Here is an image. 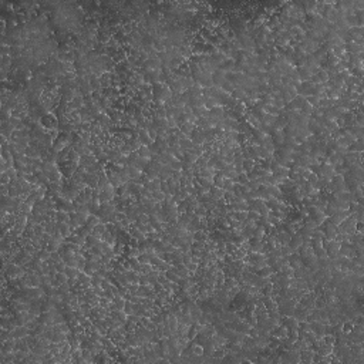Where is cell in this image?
Returning a JSON list of instances; mask_svg holds the SVG:
<instances>
[{
  "instance_id": "obj_4",
  "label": "cell",
  "mask_w": 364,
  "mask_h": 364,
  "mask_svg": "<svg viewBox=\"0 0 364 364\" xmlns=\"http://www.w3.org/2000/svg\"><path fill=\"white\" fill-rule=\"evenodd\" d=\"M290 238H292V236H290L287 232H283V230H282V232H279L276 235V239L279 240L282 245H287V243H289V240H290Z\"/></svg>"
},
{
  "instance_id": "obj_5",
  "label": "cell",
  "mask_w": 364,
  "mask_h": 364,
  "mask_svg": "<svg viewBox=\"0 0 364 364\" xmlns=\"http://www.w3.org/2000/svg\"><path fill=\"white\" fill-rule=\"evenodd\" d=\"M138 155L141 157V158H151L152 154H151V149H149L148 147L142 145L141 148H138Z\"/></svg>"
},
{
  "instance_id": "obj_1",
  "label": "cell",
  "mask_w": 364,
  "mask_h": 364,
  "mask_svg": "<svg viewBox=\"0 0 364 364\" xmlns=\"http://www.w3.org/2000/svg\"><path fill=\"white\" fill-rule=\"evenodd\" d=\"M40 124H41V127H44V128H47V130H53V128H56L57 127V118L54 117L53 114H44L43 117L40 118Z\"/></svg>"
},
{
  "instance_id": "obj_17",
  "label": "cell",
  "mask_w": 364,
  "mask_h": 364,
  "mask_svg": "<svg viewBox=\"0 0 364 364\" xmlns=\"http://www.w3.org/2000/svg\"><path fill=\"white\" fill-rule=\"evenodd\" d=\"M185 266H186V269H188L189 272L192 273V272H195V270L198 269V263H195V262H192V260H191L189 263H186Z\"/></svg>"
},
{
  "instance_id": "obj_16",
  "label": "cell",
  "mask_w": 364,
  "mask_h": 364,
  "mask_svg": "<svg viewBox=\"0 0 364 364\" xmlns=\"http://www.w3.org/2000/svg\"><path fill=\"white\" fill-rule=\"evenodd\" d=\"M158 269L162 270V272H166V270L171 269V265H169L168 262H165V260H162V262L158 265Z\"/></svg>"
},
{
  "instance_id": "obj_20",
  "label": "cell",
  "mask_w": 364,
  "mask_h": 364,
  "mask_svg": "<svg viewBox=\"0 0 364 364\" xmlns=\"http://www.w3.org/2000/svg\"><path fill=\"white\" fill-rule=\"evenodd\" d=\"M196 333H198V330H196L195 327H192V329H189V331H188V339H191V340H192V339L196 336Z\"/></svg>"
},
{
  "instance_id": "obj_10",
  "label": "cell",
  "mask_w": 364,
  "mask_h": 364,
  "mask_svg": "<svg viewBox=\"0 0 364 364\" xmlns=\"http://www.w3.org/2000/svg\"><path fill=\"white\" fill-rule=\"evenodd\" d=\"M235 181H239V184H240V185H246L248 182H249V178H248V174H246V172H242V174H238V178H236Z\"/></svg>"
},
{
  "instance_id": "obj_8",
  "label": "cell",
  "mask_w": 364,
  "mask_h": 364,
  "mask_svg": "<svg viewBox=\"0 0 364 364\" xmlns=\"http://www.w3.org/2000/svg\"><path fill=\"white\" fill-rule=\"evenodd\" d=\"M56 279L58 280V283H60V284H63V283H68L70 277L67 276V273H66V272H57V276H56Z\"/></svg>"
},
{
  "instance_id": "obj_21",
  "label": "cell",
  "mask_w": 364,
  "mask_h": 364,
  "mask_svg": "<svg viewBox=\"0 0 364 364\" xmlns=\"http://www.w3.org/2000/svg\"><path fill=\"white\" fill-rule=\"evenodd\" d=\"M2 192H3V196L9 195V189H7L6 185H2Z\"/></svg>"
},
{
  "instance_id": "obj_19",
  "label": "cell",
  "mask_w": 364,
  "mask_h": 364,
  "mask_svg": "<svg viewBox=\"0 0 364 364\" xmlns=\"http://www.w3.org/2000/svg\"><path fill=\"white\" fill-rule=\"evenodd\" d=\"M80 312L83 314H88V313H90V306H88V304H81V306H80Z\"/></svg>"
},
{
  "instance_id": "obj_14",
  "label": "cell",
  "mask_w": 364,
  "mask_h": 364,
  "mask_svg": "<svg viewBox=\"0 0 364 364\" xmlns=\"http://www.w3.org/2000/svg\"><path fill=\"white\" fill-rule=\"evenodd\" d=\"M152 198L155 199V201H164V199H165V193L162 192V191H154V192H152Z\"/></svg>"
},
{
  "instance_id": "obj_12",
  "label": "cell",
  "mask_w": 364,
  "mask_h": 364,
  "mask_svg": "<svg viewBox=\"0 0 364 364\" xmlns=\"http://www.w3.org/2000/svg\"><path fill=\"white\" fill-rule=\"evenodd\" d=\"M191 350H192V354H195V356H202L205 353V348L202 346H199V344H193Z\"/></svg>"
},
{
  "instance_id": "obj_3",
  "label": "cell",
  "mask_w": 364,
  "mask_h": 364,
  "mask_svg": "<svg viewBox=\"0 0 364 364\" xmlns=\"http://www.w3.org/2000/svg\"><path fill=\"white\" fill-rule=\"evenodd\" d=\"M29 158H33V159H40V152H39L37 148H31V147H27L26 151H24Z\"/></svg>"
},
{
  "instance_id": "obj_13",
  "label": "cell",
  "mask_w": 364,
  "mask_h": 364,
  "mask_svg": "<svg viewBox=\"0 0 364 364\" xmlns=\"http://www.w3.org/2000/svg\"><path fill=\"white\" fill-rule=\"evenodd\" d=\"M137 223H142V225H147V223H149V216L145 215V213H141V215H138Z\"/></svg>"
},
{
  "instance_id": "obj_9",
  "label": "cell",
  "mask_w": 364,
  "mask_h": 364,
  "mask_svg": "<svg viewBox=\"0 0 364 364\" xmlns=\"http://www.w3.org/2000/svg\"><path fill=\"white\" fill-rule=\"evenodd\" d=\"M125 275H127V279H128L130 283H139V276L137 273L128 272V273H125Z\"/></svg>"
},
{
  "instance_id": "obj_7",
  "label": "cell",
  "mask_w": 364,
  "mask_h": 364,
  "mask_svg": "<svg viewBox=\"0 0 364 364\" xmlns=\"http://www.w3.org/2000/svg\"><path fill=\"white\" fill-rule=\"evenodd\" d=\"M245 97H246V93H245L243 88L238 87L232 91V98H235V100H238V98H245Z\"/></svg>"
},
{
  "instance_id": "obj_11",
  "label": "cell",
  "mask_w": 364,
  "mask_h": 364,
  "mask_svg": "<svg viewBox=\"0 0 364 364\" xmlns=\"http://www.w3.org/2000/svg\"><path fill=\"white\" fill-rule=\"evenodd\" d=\"M171 168L174 169V171H182V161H179V159H176V158H174L171 161Z\"/></svg>"
},
{
  "instance_id": "obj_15",
  "label": "cell",
  "mask_w": 364,
  "mask_h": 364,
  "mask_svg": "<svg viewBox=\"0 0 364 364\" xmlns=\"http://www.w3.org/2000/svg\"><path fill=\"white\" fill-rule=\"evenodd\" d=\"M331 50H333V51H331V53H333L334 56H336V57H339V56H341V54H343L344 51H346V50H344V46H336V47H333V48H331Z\"/></svg>"
},
{
  "instance_id": "obj_18",
  "label": "cell",
  "mask_w": 364,
  "mask_h": 364,
  "mask_svg": "<svg viewBox=\"0 0 364 364\" xmlns=\"http://www.w3.org/2000/svg\"><path fill=\"white\" fill-rule=\"evenodd\" d=\"M9 179H11L10 176H9V174H7V172H3V174H2V185H7V184H9Z\"/></svg>"
},
{
  "instance_id": "obj_6",
  "label": "cell",
  "mask_w": 364,
  "mask_h": 364,
  "mask_svg": "<svg viewBox=\"0 0 364 364\" xmlns=\"http://www.w3.org/2000/svg\"><path fill=\"white\" fill-rule=\"evenodd\" d=\"M255 166V161H253L252 158H249V159H243V162H242V168H243V171L245 172H249L250 169Z\"/></svg>"
},
{
  "instance_id": "obj_2",
  "label": "cell",
  "mask_w": 364,
  "mask_h": 364,
  "mask_svg": "<svg viewBox=\"0 0 364 364\" xmlns=\"http://www.w3.org/2000/svg\"><path fill=\"white\" fill-rule=\"evenodd\" d=\"M339 233L337 228H336V225H333V223H327V228H326V238L329 240H334V238H336V235Z\"/></svg>"
}]
</instances>
